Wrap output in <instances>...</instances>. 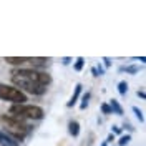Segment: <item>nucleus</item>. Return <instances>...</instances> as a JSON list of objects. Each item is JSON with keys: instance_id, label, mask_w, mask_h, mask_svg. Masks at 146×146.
Segmentation results:
<instances>
[{"instance_id": "nucleus-1", "label": "nucleus", "mask_w": 146, "mask_h": 146, "mask_svg": "<svg viewBox=\"0 0 146 146\" xmlns=\"http://www.w3.org/2000/svg\"><path fill=\"white\" fill-rule=\"evenodd\" d=\"M12 83L25 95L42 96L46 93L48 85L52 83V75L35 68H17L12 70Z\"/></svg>"}, {"instance_id": "nucleus-2", "label": "nucleus", "mask_w": 146, "mask_h": 146, "mask_svg": "<svg viewBox=\"0 0 146 146\" xmlns=\"http://www.w3.org/2000/svg\"><path fill=\"white\" fill-rule=\"evenodd\" d=\"M9 115L13 118L20 119V121H38V119H43L45 116V111L42 106L38 105H12L9 110Z\"/></svg>"}, {"instance_id": "nucleus-3", "label": "nucleus", "mask_w": 146, "mask_h": 146, "mask_svg": "<svg viewBox=\"0 0 146 146\" xmlns=\"http://www.w3.org/2000/svg\"><path fill=\"white\" fill-rule=\"evenodd\" d=\"M0 121L5 125V133L12 136L17 143H22L25 136L28 135V131H30V126L25 125L23 121H20V119L13 118V116H10V115H2L0 116Z\"/></svg>"}, {"instance_id": "nucleus-4", "label": "nucleus", "mask_w": 146, "mask_h": 146, "mask_svg": "<svg viewBox=\"0 0 146 146\" xmlns=\"http://www.w3.org/2000/svg\"><path fill=\"white\" fill-rule=\"evenodd\" d=\"M0 100L10 101L12 105H23L28 98L25 93H22L13 85H7V83L0 82Z\"/></svg>"}, {"instance_id": "nucleus-5", "label": "nucleus", "mask_w": 146, "mask_h": 146, "mask_svg": "<svg viewBox=\"0 0 146 146\" xmlns=\"http://www.w3.org/2000/svg\"><path fill=\"white\" fill-rule=\"evenodd\" d=\"M0 146H20V143H17L12 136H9L5 131L0 129Z\"/></svg>"}, {"instance_id": "nucleus-6", "label": "nucleus", "mask_w": 146, "mask_h": 146, "mask_svg": "<svg viewBox=\"0 0 146 146\" xmlns=\"http://www.w3.org/2000/svg\"><path fill=\"white\" fill-rule=\"evenodd\" d=\"M5 62L9 65H13V66H20V65L30 62V58H27V56H5Z\"/></svg>"}, {"instance_id": "nucleus-7", "label": "nucleus", "mask_w": 146, "mask_h": 146, "mask_svg": "<svg viewBox=\"0 0 146 146\" xmlns=\"http://www.w3.org/2000/svg\"><path fill=\"white\" fill-rule=\"evenodd\" d=\"M82 90H83L82 83H78V85L75 86V93L72 95V98H70V101L66 103V106H68V108H73V106L76 105V101H78V98H80V95H82Z\"/></svg>"}, {"instance_id": "nucleus-8", "label": "nucleus", "mask_w": 146, "mask_h": 146, "mask_svg": "<svg viewBox=\"0 0 146 146\" xmlns=\"http://www.w3.org/2000/svg\"><path fill=\"white\" fill-rule=\"evenodd\" d=\"M68 133H70V136L76 138L80 135V123L76 121V119H72L70 123H68Z\"/></svg>"}, {"instance_id": "nucleus-9", "label": "nucleus", "mask_w": 146, "mask_h": 146, "mask_svg": "<svg viewBox=\"0 0 146 146\" xmlns=\"http://www.w3.org/2000/svg\"><path fill=\"white\" fill-rule=\"evenodd\" d=\"M110 108H111V113H115V115H118V116H121L123 115V108H121V105H119V101L118 100H110Z\"/></svg>"}, {"instance_id": "nucleus-10", "label": "nucleus", "mask_w": 146, "mask_h": 146, "mask_svg": "<svg viewBox=\"0 0 146 146\" xmlns=\"http://www.w3.org/2000/svg\"><path fill=\"white\" fill-rule=\"evenodd\" d=\"M48 62H50V58H30V63L33 65V68H35V70H38L40 66L48 65Z\"/></svg>"}, {"instance_id": "nucleus-11", "label": "nucleus", "mask_w": 146, "mask_h": 146, "mask_svg": "<svg viewBox=\"0 0 146 146\" xmlns=\"http://www.w3.org/2000/svg\"><path fill=\"white\" fill-rule=\"evenodd\" d=\"M121 72H126V73H129V75H135V73L139 72V66H138V65H128V66H123V68H121Z\"/></svg>"}, {"instance_id": "nucleus-12", "label": "nucleus", "mask_w": 146, "mask_h": 146, "mask_svg": "<svg viewBox=\"0 0 146 146\" xmlns=\"http://www.w3.org/2000/svg\"><path fill=\"white\" fill-rule=\"evenodd\" d=\"M83 66H85V58H83V56H78V58L75 60V65H73V68H75L76 72H82Z\"/></svg>"}, {"instance_id": "nucleus-13", "label": "nucleus", "mask_w": 146, "mask_h": 146, "mask_svg": "<svg viewBox=\"0 0 146 146\" xmlns=\"http://www.w3.org/2000/svg\"><path fill=\"white\" fill-rule=\"evenodd\" d=\"M128 91V83L125 82V80H121V82L118 83V93L121 95V96H125Z\"/></svg>"}, {"instance_id": "nucleus-14", "label": "nucleus", "mask_w": 146, "mask_h": 146, "mask_svg": "<svg viewBox=\"0 0 146 146\" xmlns=\"http://www.w3.org/2000/svg\"><path fill=\"white\" fill-rule=\"evenodd\" d=\"M90 96H91L90 91H86V93L82 96V103H80V108H82V110H85L86 106H88V100H90Z\"/></svg>"}, {"instance_id": "nucleus-15", "label": "nucleus", "mask_w": 146, "mask_h": 146, "mask_svg": "<svg viewBox=\"0 0 146 146\" xmlns=\"http://www.w3.org/2000/svg\"><path fill=\"white\" fill-rule=\"evenodd\" d=\"M133 113L136 115V118L139 119V123H145V116H143V111L138 108V106H133Z\"/></svg>"}, {"instance_id": "nucleus-16", "label": "nucleus", "mask_w": 146, "mask_h": 146, "mask_svg": "<svg viewBox=\"0 0 146 146\" xmlns=\"http://www.w3.org/2000/svg\"><path fill=\"white\" fill-rule=\"evenodd\" d=\"M131 141V136L129 135H123V136L119 138V141H118V146H126L128 143Z\"/></svg>"}, {"instance_id": "nucleus-17", "label": "nucleus", "mask_w": 146, "mask_h": 146, "mask_svg": "<svg viewBox=\"0 0 146 146\" xmlns=\"http://www.w3.org/2000/svg\"><path fill=\"white\" fill-rule=\"evenodd\" d=\"M101 113H103V115H111V108H110L108 103H103V105H101Z\"/></svg>"}, {"instance_id": "nucleus-18", "label": "nucleus", "mask_w": 146, "mask_h": 146, "mask_svg": "<svg viewBox=\"0 0 146 146\" xmlns=\"http://www.w3.org/2000/svg\"><path fill=\"white\" fill-rule=\"evenodd\" d=\"M111 133H113V135H121V128L119 126H111Z\"/></svg>"}, {"instance_id": "nucleus-19", "label": "nucleus", "mask_w": 146, "mask_h": 146, "mask_svg": "<svg viewBox=\"0 0 146 146\" xmlns=\"http://www.w3.org/2000/svg\"><path fill=\"white\" fill-rule=\"evenodd\" d=\"M95 68H96L98 75H103V73H105V66H103V65H98V66H95Z\"/></svg>"}, {"instance_id": "nucleus-20", "label": "nucleus", "mask_w": 146, "mask_h": 146, "mask_svg": "<svg viewBox=\"0 0 146 146\" xmlns=\"http://www.w3.org/2000/svg\"><path fill=\"white\" fill-rule=\"evenodd\" d=\"M138 96H139V98H141V100H145L146 98V93H145V90H138V93H136Z\"/></svg>"}, {"instance_id": "nucleus-21", "label": "nucleus", "mask_w": 146, "mask_h": 146, "mask_svg": "<svg viewBox=\"0 0 146 146\" xmlns=\"http://www.w3.org/2000/svg\"><path fill=\"white\" fill-rule=\"evenodd\" d=\"M115 141V135L111 133V135H108V138H106V143H113Z\"/></svg>"}, {"instance_id": "nucleus-22", "label": "nucleus", "mask_w": 146, "mask_h": 146, "mask_svg": "<svg viewBox=\"0 0 146 146\" xmlns=\"http://www.w3.org/2000/svg\"><path fill=\"white\" fill-rule=\"evenodd\" d=\"M70 62H72V58H70V56H65L63 60H62V63H63V65H68Z\"/></svg>"}, {"instance_id": "nucleus-23", "label": "nucleus", "mask_w": 146, "mask_h": 146, "mask_svg": "<svg viewBox=\"0 0 146 146\" xmlns=\"http://www.w3.org/2000/svg\"><path fill=\"white\" fill-rule=\"evenodd\" d=\"M103 62H105V66H106V68H108L110 65H111V60H110V58H106V56L103 58Z\"/></svg>"}, {"instance_id": "nucleus-24", "label": "nucleus", "mask_w": 146, "mask_h": 146, "mask_svg": "<svg viewBox=\"0 0 146 146\" xmlns=\"http://www.w3.org/2000/svg\"><path fill=\"white\" fill-rule=\"evenodd\" d=\"M91 75H93V76H100L98 72H96V68H91Z\"/></svg>"}, {"instance_id": "nucleus-25", "label": "nucleus", "mask_w": 146, "mask_h": 146, "mask_svg": "<svg viewBox=\"0 0 146 146\" xmlns=\"http://www.w3.org/2000/svg\"><path fill=\"white\" fill-rule=\"evenodd\" d=\"M101 146H108V143H106V141H103V145Z\"/></svg>"}]
</instances>
